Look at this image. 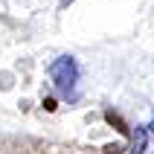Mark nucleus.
I'll return each instance as SVG.
<instances>
[{"label": "nucleus", "instance_id": "7ed1b4c3", "mask_svg": "<svg viewBox=\"0 0 154 154\" xmlns=\"http://www.w3.org/2000/svg\"><path fill=\"white\" fill-rule=\"evenodd\" d=\"M146 131H151V134H154V119H151V122L146 125Z\"/></svg>", "mask_w": 154, "mask_h": 154}, {"label": "nucleus", "instance_id": "f03ea898", "mask_svg": "<svg viewBox=\"0 0 154 154\" xmlns=\"http://www.w3.org/2000/svg\"><path fill=\"white\" fill-rule=\"evenodd\" d=\"M146 137H148V131H146V128H137V134H134V148H131V154H143V148H146Z\"/></svg>", "mask_w": 154, "mask_h": 154}, {"label": "nucleus", "instance_id": "f257e3e1", "mask_svg": "<svg viewBox=\"0 0 154 154\" xmlns=\"http://www.w3.org/2000/svg\"><path fill=\"white\" fill-rule=\"evenodd\" d=\"M50 79L52 85L58 87V93L64 99H76V85H79V64L76 58H70V55H61L50 64Z\"/></svg>", "mask_w": 154, "mask_h": 154}]
</instances>
